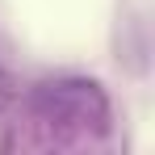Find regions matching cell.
<instances>
[{
	"mask_svg": "<svg viewBox=\"0 0 155 155\" xmlns=\"http://www.w3.org/2000/svg\"><path fill=\"white\" fill-rule=\"evenodd\" d=\"M29 126L46 130L54 143H76V138H101L113 126V101L97 80L88 76H54L38 80L25 92Z\"/></svg>",
	"mask_w": 155,
	"mask_h": 155,
	"instance_id": "obj_1",
	"label": "cell"
},
{
	"mask_svg": "<svg viewBox=\"0 0 155 155\" xmlns=\"http://www.w3.org/2000/svg\"><path fill=\"white\" fill-rule=\"evenodd\" d=\"M117 59L126 63L134 76L147 71V34H143V21L130 17V13H126V21H122V54Z\"/></svg>",
	"mask_w": 155,
	"mask_h": 155,
	"instance_id": "obj_2",
	"label": "cell"
}]
</instances>
